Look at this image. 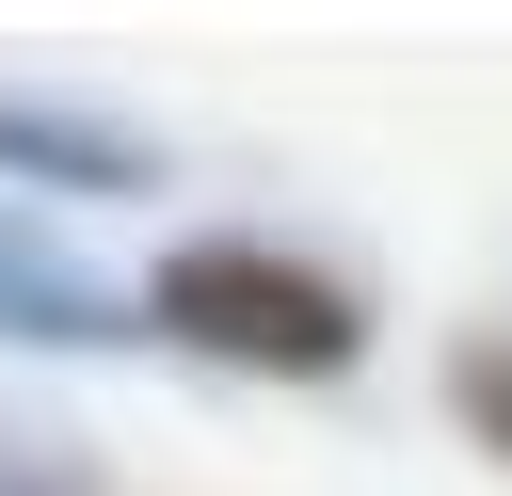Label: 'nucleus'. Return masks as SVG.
I'll list each match as a JSON object with an SVG mask.
<instances>
[{
	"label": "nucleus",
	"instance_id": "1",
	"mask_svg": "<svg viewBox=\"0 0 512 496\" xmlns=\"http://www.w3.org/2000/svg\"><path fill=\"white\" fill-rule=\"evenodd\" d=\"M144 304H160L192 352H240V368H352V352H368V304H352L320 256H272V240H176Z\"/></svg>",
	"mask_w": 512,
	"mask_h": 496
},
{
	"label": "nucleus",
	"instance_id": "2",
	"mask_svg": "<svg viewBox=\"0 0 512 496\" xmlns=\"http://www.w3.org/2000/svg\"><path fill=\"white\" fill-rule=\"evenodd\" d=\"M448 416H464L480 448H512V336H464V352H448Z\"/></svg>",
	"mask_w": 512,
	"mask_h": 496
}]
</instances>
